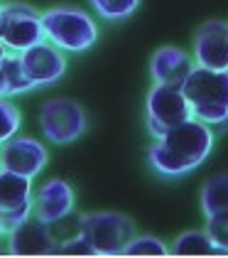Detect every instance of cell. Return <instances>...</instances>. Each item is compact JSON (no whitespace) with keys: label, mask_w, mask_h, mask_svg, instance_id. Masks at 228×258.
I'll return each mask as SVG.
<instances>
[{"label":"cell","mask_w":228,"mask_h":258,"mask_svg":"<svg viewBox=\"0 0 228 258\" xmlns=\"http://www.w3.org/2000/svg\"><path fill=\"white\" fill-rule=\"evenodd\" d=\"M213 131L204 120L194 118L162 133L147 150L150 167L162 177H184L201 167L213 150Z\"/></svg>","instance_id":"1"},{"label":"cell","mask_w":228,"mask_h":258,"mask_svg":"<svg viewBox=\"0 0 228 258\" xmlns=\"http://www.w3.org/2000/svg\"><path fill=\"white\" fill-rule=\"evenodd\" d=\"M182 91L194 118L211 128L228 125V69H206L196 64L182 84Z\"/></svg>","instance_id":"2"},{"label":"cell","mask_w":228,"mask_h":258,"mask_svg":"<svg viewBox=\"0 0 228 258\" xmlns=\"http://www.w3.org/2000/svg\"><path fill=\"white\" fill-rule=\"evenodd\" d=\"M44 37H49L54 47L64 52H86L98 40V27L94 18L81 8H52L42 15Z\"/></svg>","instance_id":"3"},{"label":"cell","mask_w":228,"mask_h":258,"mask_svg":"<svg viewBox=\"0 0 228 258\" xmlns=\"http://www.w3.org/2000/svg\"><path fill=\"white\" fill-rule=\"evenodd\" d=\"M81 234L91 243L96 256H123L125 246L135 238V224L130 217L115 212L86 214Z\"/></svg>","instance_id":"4"},{"label":"cell","mask_w":228,"mask_h":258,"mask_svg":"<svg viewBox=\"0 0 228 258\" xmlns=\"http://www.w3.org/2000/svg\"><path fill=\"white\" fill-rule=\"evenodd\" d=\"M189 118H191L189 101H187L184 91L179 86L155 84L147 91V99H145V125H147L150 136L160 138L170 128H174V125H179V123H184Z\"/></svg>","instance_id":"5"},{"label":"cell","mask_w":228,"mask_h":258,"mask_svg":"<svg viewBox=\"0 0 228 258\" xmlns=\"http://www.w3.org/2000/svg\"><path fill=\"white\" fill-rule=\"evenodd\" d=\"M39 128H42V136L49 143L66 145L86 133L89 118H86V111L81 103L71 99H52L39 111Z\"/></svg>","instance_id":"6"},{"label":"cell","mask_w":228,"mask_h":258,"mask_svg":"<svg viewBox=\"0 0 228 258\" xmlns=\"http://www.w3.org/2000/svg\"><path fill=\"white\" fill-rule=\"evenodd\" d=\"M44 40V27H42V15L35 8L22 5V3H10L3 5L0 13V42L10 49H27L32 44Z\"/></svg>","instance_id":"7"},{"label":"cell","mask_w":228,"mask_h":258,"mask_svg":"<svg viewBox=\"0 0 228 258\" xmlns=\"http://www.w3.org/2000/svg\"><path fill=\"white\" fill-rule=\"evenodd\" d=\"M49 160L47 148L37 138H13L0 145V170H10L25 177H35Z\"/></svg>","instance_id":"8"},{"label":"cell","mask_w":228,"mask_h":258,"mask_svg":"<svg viewBox=\"0 0 228 258\" xmlns=\"http://www.w3.org/2000/svg\"><path fill=\"white\" fill-rule=\"evenodd\" d=\"M194 61L206 69H228V22L209 20L194 32Z\"/></svg>","instance_id":"9"},{"label":"cell","mask_w":228,"mask_h":258,"mask_svg":"<svg viewBox=\"0 0 228 258\" xmlns=\"http://www.w3.org/2000/svg\"><path fill=\"white\" fill-rule=\"evenodd\" d=\"M20 64L27 74V79L37 86H47V84H54L64 77L66 72V59L61 57L59 47L54 44H44V40L27 47L20 52Z\"/></svg>","instance_id":"10"},{"label":"cell","mask_w":228,"mask_h":258,"mask_svg":"<svg viewBox=\"0 0 228 258\" xmlns=\"http://www.w3.org/2000/svg\"><path fill=\"white\" fill-rule=\"evenodd\" d=\"M8 236H10L8 251L13 256H52L57 251V243L49 234L47 224L39 221L35 214L20 221Z\"/></svg>","instance_id":"11"},{"label":"cell","mask_w":228,"mask_h":258,"mask_svg":"<svg viewBox=\"0 0 228 258\" xmlns=\"http://www.w3.org/2000/svg\"><path fill=\"white\" fill-rule=\"evenodd\" d=\"M196 67V61L189 52H184L182 47H160L150 59V77L155 84H165V86H179L187 81L191 69Z\"/></svg>","instance_id":"12"},{"label":"cell","mask_w":228,"mask_h":258,"mask_svg":"<svg viewBox=\"0 0 228 258\" xmlns=\"http://www.w3.org/2000/svg\"><path fill=\"white\" fill-rule=\"evenodd\" d=\"M69 212H74V189L69 182L59 177L44 182L32 197V214L44 224L66 217Z\"/></svg>","instance_id":"13"},{"label":"cell","mask_w":228,"mask_h":258,"mask_svg":"<svg viewBox=\"0 0 228 258\" xmlns=\"http://www.w3.org/2000/svg\"><path fill=\"white\" fill-rule=\"evenodd\" d=\"M32 204V177L0 170V209L15 212Z\"/></svg>","instance_id":"14"},{"label":"cell","mask_w":228,"mask_h":258,"mask_svg":"<svg viewBox=\"0 0 228 258\" xmlns=\"http://www.w3.org/2000/svg\"><path fill=\"white\" fill-rule=\"evenodd\" d=\"M201 212L211 217L216 212H228V172L213 175L201 187Z\"/></svg>","instance_id":"15"},{"label":"cell","mask_w":228,"mask_h":258,"mask_svg":"<svg viewBox=\"0 0 228 258\" xmlns=\"http://www.w3.org/2000/svg\"><path fill=\"white\" fill-rule=\"evenodd\" d=\"M32 89H35V84L27 79V74L20 64V57H5L3 69H0V99L25 94V91H32Z\"/></svg>","instance_id":"16"},{"label":"cell","mask_w":228,"mask_h":258,"mask_svg":"<svg viewBox=\"0 0 228 258\" xmlns=\"http://www.w3.org/2000/svg\"><path fill=\"white\" fill-rule=\"evenodd\" d=\"M170 253L172 256H211V253H218V251L211 243L209 234L204 229V231H184L182 236H177Z\"/></svg>","instance_id":"17"},{"label":"cell","mask_w":228,"mask_h":258,"mask_svg":"<svg viewBox=\"0 0 228 258\" xmlns=\"http://www.w3.org/2000/svg\"><path fill=\"white\" fill-rule=\"evenodd\" d=\"M91 8L98 13V18L111 22H120L133 18L140 8V0H89Z\"/></svg>","instance_id":"18"},{"label":"cell","mask_w":228,"mask_h":258,"mask_svg":"<svg viewBox=\"0 0 228 258\" xmlns=\"http://www.w3.org/2000/svg\"><path fill=\"white\" fill-rule=\"evenodd\" d=\"M123 256H170V246L157 236H137L125 246Z\"/></svg>","instance_id":"19"},{"label":"cell","mask_w":228,"mask_h":258,"mask_svg":"<svg viewBox=\"0 0 228 258\" xmlns=\"http://www.w3.org/2000/svg\"><path fill=\"white\" fill-rule=\"evenodd\" d=\"M81 226H84V217H79L74 212H69L66 217L57 219V221H49L47 224V229H49V234L54 238V243H64V241H69V238H74L81 234Z\"/></svg>","instance_id":"20"},{"label":"cell","mask_w":228,"mask_h":258,"mask_svg":"<svg viewBox=\"0 0 228 258\" xmlns=\"http://www.w3.org/2000/svg\"><path fill=\"white\" fill-rule=\"evenodd\" d=\"M20 125H22V113L15 103L0 99V145L8 143L13 136H18Z\"/></svg>","instance_id":"21"},{"label":"cell","mask_w":228,"mask_h":258,"mask_svg":"<svg viewBox=\"0 0 228 258\" xmlns=\"http://www.w3.org/2000/svg\"><path fill=\"white\" fill-rule=\"evenodd\" d=\"M206 234L218 253H228V212H216L206 217Z\"/></svg>","instance_id":"22"},{"label":"cell","mask_w":228,"mask_h":258,"mask_svg":"<svg viewBox=\"0 0 228 258\" xmlns=\"http://www.w3.org/2000/svg\"><path fill=\"white\" fill-rule=\"evenodd\" d=\"M54 253H59V256H96L94 248H91V243L84 238V234H79V236L69 238V241H64V243H59Z\"/></svg>","instance_id":"23"},{"label":"cell","mask_w":228,"mask_h":258,"mask_svg":"<svg viewBox=\"0 0 228 258\" xmlns=\"http://www.w3.org/2000/svg\"><path fill=\"white\" fill-rule=\"evenodd\" d=\"M5 57H8V54H5V44L0 42V69H3V61H5Z\"/></svg>","instance_id":"24"},{"label":"cell","mask_w":228,"mask_h":258,"mask_svg":"<svg viewBox=\"0 0 228 258\" xmlns=\"http://www.w3.org/2000/svg\"><path fill=\"white\" fill-rule=\"evenodd\" d=\"M5 234V224H3V209H0V236Z\"/></svg>","instance_id":"25"},{"label":"cell","mask_w":228,"mask_h":258,"mask_svg":"<svg viewBox=\"0 0 228 258\" xmlns=\"http://www.w3.org/2000/svg\"><path fill=\"white\" fill-rule=\"evenodd\" d=\"M0 13H3V5H0Z\"/></svg>","instance_id":"26"}]
</instances>
